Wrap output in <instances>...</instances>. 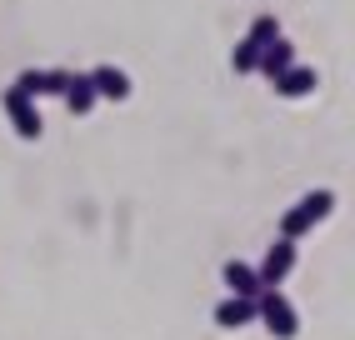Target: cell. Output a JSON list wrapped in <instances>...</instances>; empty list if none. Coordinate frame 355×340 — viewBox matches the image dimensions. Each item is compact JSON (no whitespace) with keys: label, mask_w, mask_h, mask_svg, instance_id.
<instances>
[{"label":"cell","mask_w":355,"mask_h":340,"mask_svg":"<svg viewBox=\"0 0 355 340\" xmlns=\"http://www.w3.org/2000/svg\"><path fill=\"white\" fill-rule=\"evenodd\" d=\"M70 70H40V95H65Z\"/></svg>","instance_id":"obj_13"},{"label":"cell","mask_w":355,"mask_h":340,"mask_svg":"<svg viewBox=\"0 0 355 340\" xmlns=\"http://www.w3.org/2000/svg\"><path fill=\"white\" fill-rule=\"evenodd\" d=\"M330 210H336V190H311V196H305L295 210H286V215H280V235H286V240L311 235V230L325 221Z\"/></svg>","instance_id":"obj_2"},{"label":"cell","mask_w":355,"mask_h":340,"mask_svg":"<svg viewBox=\"0 0 355 340\" xmlns=\"http://www.w3.org/2000/svg\"><path fill=\"white\" fill-rule=\"evenodd\" d=\"M225 285H230V296H260V290H266V285H260V275H255V265H245V260H225Z\"/></svg>","instance_id":"obj_9"},{"label":"cell","mask_w":355,"mask_h":340,"mask_svg":"<svg viewBox=\"0 0 355 340\" xmlns=\"http://www.w3.org/2000/svg\"><path fill=\"white\" fill-rule=\"evenodd\" d=\"M315 85H320V80H315V70H311V65H286V70L275 76V90L286 95V101H305V95H311Z\"/></svg>","instance_id":"obj_7"},{"label":"cell","mask_w":355,"mask_h":340,"mask_svg":"<svg viewBox=\"0 0 355 340\" xmlns=\"http://www.w3.org/2000/svg\"><path fill=\"white\" fill-rule=\"evenodd\" d=\"M295 271V240H286L280 235L275 246L266 250V260L255 265V275H260V285H286V275Z\"/></svg>","instance_id":"obj_4"},{"label":"cell","mask_w":355,"mask_h":340,"mask_svg":"<svg viewBox=\"0 0 355 340\" xmlns=\"http://www.w3.org/2000/svg\"><path fill=\"white\" fill-rule=\"evenodd\" d=\"M255 321V300L250 296H225L220 305H216V325L220 330H241V325H250Z\"/></svg>","instance_id":"obj_8"},{"label":"cell","mask_w":355,"mask_h":340,"mask_svg":"<svg viewBox=\"0 0 355 340\" xmlns=\"http://www.w3.org/2000/svg\"><path fill=\"white\" fill-rule=\"evenodd\" d=\"M90 85H96V101H130V76L125 70H115V65H96V70H85Z\"/></svg>","instance_id":"obj_6"},{"label":"cell","mask_w":355,"mask_h":340,"mask_svg":"<svg viewBox=\"0 0 355 340\" xmlns=\"http://www.w3.org/2000/svg\"><path fill=\"white\" fill-rule=\"evenodd\" d=\"M6 115H10V126H15V135L20 140H35L40 135V126H45V120H40V110H35V101H31V95L26 90H6Z\"/></svg>","instance_id":"obj_3"},{"label":"cell","mask_w":355,"mask_h":340,"mask_svg":"<svg viewBox=\"0 0 355 340\" xmlns=\"http://www.w3.org/2000/svg\"><path fill=\"white\" fill-rule=\"evenodd\" d=\"M245 35H250L255 45H266V40H275V35H280V20H275V15H255Z\"/></svg>","instance_id":"obj_12"},{"label":"cell","mask_w":355,"mask_h":340,"mask_svg":"<svg viewBox=\"0 0 355 340\" xmlns=\"http://www.w3.org/2000/svg\"><path fill=\"white\" fill-rule=\"evenodd\" d=\"M255 60H260V45L245 35L241 45H235V56H230V65H235V76H255Z\"/></svg>","instance_id":"obj_11"},{"label":"cell","mask_w":355,"mask_h":340,"mask_svg":"<svg viewBox=\"0 0 355 340\" xmlns=\"http://www.w3.org/2000/svg\"><path fill=\"white\" fill-rule=\"evenodd\" d=\"M60 101L70 105V115H90V110H96V85H90V76H70Z\"/></svg>","instance_id":"obj_10"},{"label":"cell","mask_w":355,"mask_h":340,"mask_svg":"<svg viewBox=\"0 0 355 340\" xmlns=\"http://www.w3.org/2000/svg\"><path fill=\"white\" fill-rule=\"evenodd\" d=\"M286 65H295V45L286 40V35H275V40H266L260 45V60H255V76H266V80H275Z\"/></svg>","instance_id":"obj_5"},{"label":"cell","mask_w":355,"mask_h":340,"mask_svg":"<svg viewBox=\"0 0 355 340\" xmlns=\"http://www.w3.org/2000/svg\"><path fill=\"white\" fill-rule=\"evenodd\" d=\"M255 321L266 325L275 340H295V335H300V315H295V305L280 296L275 285H266V290L255 296Z\"/></svg>","instance_id":"obj_1"}]
</instances>
